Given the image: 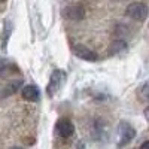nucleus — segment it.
Returning a JSON list of instances; mask_svg holds the SVG:
<instances>
[{"label": "nucleus", "mask_w": 149, "mask_h": 149, "mask_svg": "<svg viewBox=\"0 0 149 149\" xmlns=\"http://www.w3.org/2000/svg\"><path fill=\"white\" fill-rule=\"evenodd\" d=\"M139 97L145 102H149V81H146L145 84L140 85L139 88Z\"/></svg>", "instance_id": "nucleus-12"}, {"label": "nucleus", "mask_w": 149, "mask_h": 149, "mask_svg": "<svg viewBox=\"0 0 149 149\" xmlns=\"http://www.w3.org/2000/svg\"><path fill=\"white\" fill-rule=\"evenodd\" d=\"M125 15L134 21H145L149 15V9L145 3H140V2H134V3H130L125 9Z\"/></svg>", "instance_id": "nucleus-1"}, {"label": "nucleus", "mask_w": 149, "mask_h": 149, "mask_svg": "<svg viewBox=\"0 0 149 149\" xmlns=\"http://www.w3.org/2000/svg\"><path fill=\"white\" fill-rule=\"evenodd\" d=\"M64 79H66V74L61 72V70H55V72H52L51 79H49V85H48V94H49V95H52L55 91H58V90H60V86L63 85Z\"/></svg>", "instance_id": "nucleus-5"}, {"label": "nucleus", "mask_w": 149, "mask_h": 149, "mask_svg": "<svg viewBox=\"0 0 149 149\" xmlns=\"http://www.w3.org/2000/svg\"><path fill=\"white\" fill-rule=\"evenodd\" d=\"M57 133L61 136V137H69V136H72L74 133V125H73V122L67 118H61L57 121Z\"/></svg>", "instance_id": "nucleus-6"}, {"label": "nucleus", "mask_w": 149, "mask_h": 149, "mask_svg": "<svg viewBox=\"0 0 149 149\" xmlns=\"http://www.w3.org/2000/svg\"><path fill=\"white\" fill-rule=\"evenodd\" d=\"M15 72H18V70L8 58H0V78H9Z\"/></svg>", "instance_id": "nucleus-8"}, {"label": "nucleus", "mask_w": 149, "mask_h": 149, "mask_svg": "<svg viewBox=\"0 0 149 149\" xmlns=\"http://www.w3.org/2000/svg\"><path fill=\"white\" fill-rule=\"evenodd\" d=\"M76 149H85V143H84V142L78 143V148H76Z\"/></svg>", "instance_id": "nucleus-15"}, {"label": "nucleus", "mask_w": 149, "mask_h": 149, "mask_svg": "<svg viewBox=\"0 0 149 149\" xmlns=\"http://www.w3.org/2000/svg\"><path fill=\"white\" fill-rule=\"evenodd\" d=\"M21 85H22V79H14V81H9V84H6L3 86V93L2 95L6 97V95H12V94H15L17 91H19L21 88Z\"/></svg>", "instance_id": "nucleus-9"}, {"label": "nucleus", "mask_w": 149, "mask_h": 149, "mask_svg": "<svg viewBox=\"0 0 149 149\" xmlns=\"http://www.w3.org/2000/svg\"><path fill=\"white\" fill-rule=\"evenodd\" d=\"M127 51V43L124 40H113L109 46V54L110 55H119Z\"/></svg>", "instance_id": "nucleus-10"}, {"label": "nucleus", "mask_w": 149, "mask_h": 149, "mask_svg": "<svg viewBox=\"0 0 149 149\" xmlns=\"http://www.w3.org/2000/svg\"><path fill=\"white\" fill-rule=\"evenodd\" d=\"M21 95L27 102H37L40 98V91L36 85H26L21 90Z\"/></svg>", "instance_id": "nucleus-7"}, {"label": "nucleus", "mask_w": 149, "mask_h": 149, "mask_svg": "<svg viewBox=\"0 0 149 149\" xmlns=\"http://www.w3.org/2000/svg\"><path fill=\"white\" fill-rule=\"evenodd\" d=\"M10 36V24L8 21H5V26H3V33H2V48L6 49V43H8V39Z\"/></svg>", "instance_id": "nucleus-11"}, {"label": "nucleus", "mask_w": 149, "mask_h": 149, "mask_svg": "<svg viewBox=\"0 0 149 149\" xmlns=\"http://www.w3.org/2000/svg\"><path fill=\"white\" fill-rule=\"evenodd\" d=\"M140 149H149V140L143 142V143H142V146H140Z\"/></svg>", "instance_id": "nucleus-13"}, {"label": "nucleus", "mask_w": 149, "mask_h": 149, "mask_svg": "<svg viewBox=\"0 0 149 149\" xmlns=\"http://www.w3.org/2000/svg\"><path fill=\"white\" fill-rule=\"evenodd\" d=\"M72 52L76 55L78 58L81 60H85V61H95L97 60V54L93 51V49H90L88 46H85L82 43H76L72 46Z\"/></svg>", "instance_id": "nucleus-3"}, {"label": "nucleus", "mask_w": 149, "mask_h": 149, "mask_svg": "<svg viewBox=\"0 0 149 149\" xmlns=\"http://www.w3.org/2000/svg\"><path fill=\"white\" fill-rule=\"evenodd\" d=\"M12 149H21V148H12Z\"/></svg>", "instance_id": "nucleus-16"}, {"label": "nucleus", "mask_w": 149, "mask_h": 149, "mask_svg": "<svg viewBox=\"0 0 149 149\" xmlns=\"http://www.w3.org/2000/svg\"><path fill=\"white\" fill-rule=\"evenodd\" d=\"M145 118H146V119L149 121V106H148V107L145 109Z\"/></svg>", "instance_id": "nucleus-14"}, {"label": "nucleus", "mask_w": 149, "mask_h": 149, "mask_svg": "<svg viewBox=\"0 0 149 149\" xmlns=\"http://www.w3.org/2000/svg\"><path fill=\"white\" fill-rule=\"evenodd\" d=\"M136 137V130L130 125L128 122L121 121L118 125V148H124L125 145H128L133 139Z\"/></svg>", "instance_id": "nucleus-2"}, {"label": "nucleus", "mask_w": 149, "mask_h": 149, "mask_svg": "<svg viewBox=\"0 0 149 149\" xmlns=\"http://www.w3.org/2000/svg\"><path fill=\"white\" fill-rule=\"evenodd\" d=\"M63 17L70 21H81L85 17V9L81 5H73L63 9Z\"/></svg>", "instance_id": "nucleus-4"}]
</instances>
